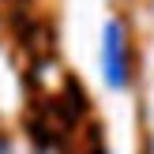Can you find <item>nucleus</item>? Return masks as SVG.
<instances>
[{
	"mask_svg": "<svg viewBox=\"0 0 154 154\" xmlns=\"http://www.w3.org/2000/svg\"><path fill=\"white\" fill-rule=\"evenodd\" d=\"M102 68H105V83L109 87H124L128 83V57H124V30L120 23H105V57H102Z\"/></svg>",
	"mask_w": 154,
	"mask_h": 154,
	"instance_id": "obj_1",
	"label": "nucleus"
}]
</instances>
